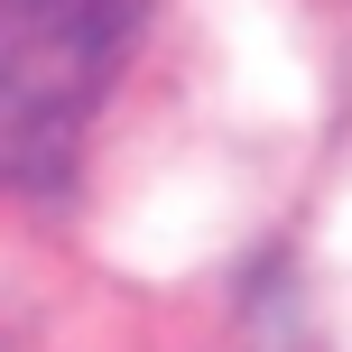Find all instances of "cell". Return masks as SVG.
I'll return each mask as SVG.
<instances>
[{
	"instance_id": "6da1fadb",
	"label": "cell",
	"mask_w": 352,
	"mask_h": 352,
	"mask_svg": "<svg viewBox=\"0 0 352 352\" xmlns=\"http://www.w3.org/2000/svg\"><path fill=\"white\" fill-rule=\"evenodd\" d=\"M148 0H0V176H65Z\"/></svg>"
}]
</instances>
